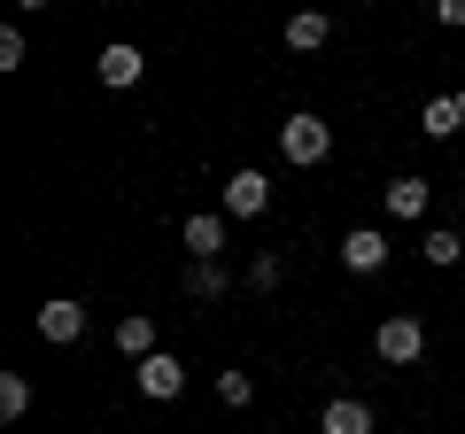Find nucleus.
<instances>
[{"label": "nucleus", "mask_w": 465, "mask_h": 434, "mask_svg": "<svg viewBox=\"0 0 465 434\" xmlns=\"http://www.w3.org/2000/svg\"><path fill=\"white\" fill-rule=\"evenodd\" d=\"M280 155H287L295 171L326 163V155H333V124H326V117H311V109H295V117L280 124Z\"/></svg>", "instance_id": "nucleus-1"}, {"label": "nucleus", "mask_w": 465, "mask_h": 434, "mask_svg": "<svg viewBox=\"0 0 465 434\" xmlns=\"http://www.w3.org/2000/svg\"><path fill=\"white\" fill-rule=\"evenodd\" d=\"M372 350H381V365H419V350H427V318H419V311H396V318H381Z\"/></svg>", "instance_id": "nucleus-2"}, {"label": "nucleus", "mask_w": 465, "mask_h": 434, "mask_svg": "<svg viewBox=\"0 0 465 434\" xmlns=\"http://www.w3.org/2000/svg\"><path fill=\"white\" fill-rule=\"evenodd\" d=\"M133 380H140V396H148V403H179V396H186V365H179L171 350L140 357V372H133Z\"/></svg>", "instance_id": "nucleus-3"}, {"label": "nucleus", "mask_w": 465, "mask_h": 434, "mask_svg": "<svg viewBox=\"0 0 465 434\" xmlns=\"http://www.w3.org/2000/svg\"><path fill=\"white\" fill-rule=\"evenodd\" d=\"M427 202H434V179H388V186H381V210L396 217V225H419Z\"/></svg>", "instance_id": "nucleus-4"}, {"label": "nucleus", "mask_w": 465, "mask_h": 434, "mask_svg": "<svg viewBox=\"0 0 465 434\" xmlns=\"http://www.w3.org/2000/svg\"><path fill=\"white\" fill-rule=\"evenodd\" d=\"M179 241H186V256H194V264H217V256H225V210L186 217V225H179Z\"/></svg>", "instance_id": "nucleus-5"}, {"label": "nucleus", "mask_w": 465, "mask_h": 434, "mask_svg": "<svg viewBox=\"0 0 465 434\" xmlns=\"http://www.w3.org/2000/svg\"><path fill=\"white\" fill-rule=\"evenodd\" d=\"M272 210V179L264 171H232L225 179V217H264Z\"/></svg>", "instance_id": "nucleus-6"}, {"label": "nucleus", "mask_w": 465, "mask_h": 434, "mask_svg": "<svg viewBox=\"0 0 465 434\" xmlns=\"http://www.w3.org/2000/svg\"><path fill=\"white\" fill-rule=\"evenodd\" d=\"M32 326H39V341H54V350H63V341H78V334H85V302H70V295H54L47 311L32 318Z\"/></svg>", "instance_id": "nucleus-7"}, {"label": "nucleus", "mask_w": 465, "mask_h": 434, "mask_svg": "<svg viewBox=\"0 0 465 434\" xmlns=\"http://www.w3.org/2000/svg\"><path fill=\"white\" fill-rule=\"evenodd\" d=\"M94 70H101V85H140V70H148V54H140L133 39H109V47L94 54Z\"/></svg>", "instance_id": "nucleus-8"}, {"label": "nucleus", "mask_w": 465, "mask_h": 434, "mask_svg": "<svg viewBox=\"0 0 465 434\" xmlns=\"http://www.w3.org/2000/svg\"><path fill=\"white\" fill-rule=\"evenodd\" d=\"M326 39H333V16H326V8H295V16H287V47H295V54H318Z\"/></svg>", "instance_id": "nucleus-9"}, {"label": "nucleus", "mask_w": 465, "mask_h": 434, "mask_svg": "<svg viewBox=\"0 0 465 434\" xmlns=\"http://www.w3.org/2000/svg\"><path fill=\"white\" fill-rule=\"evenodd\" d=\"M318 434H372V403H357V396H333L326 411H318Z\"/></svg>", "instance_id": "nucleus-10"}, {"label": "nucleus", "mask_w": 465, "mask_h": 434, "mask_svg": "<svg viewBox=\"0 0 465 434\" xmlns=\"http://www.w3.org/2000/svg\"><path fill=\"white\" fill-rule=\"evenodd\" d=\"M341 264H349V271H381V264H388V233H372V225H357V233L341 241Z\"/></svg>", "instance_id": "nucleus-11"}, {"label": "nucleus", "mask_w": 465, "mask_h": 434, "mask_svg": "<svg viewBox=\"0 0 465 434\" xmlns=\"http://www.w3.org/2000/svg\"><path fill=\"white\" fill-rule=\"evenodd\" d=\"M116 350L133 357V365H140V357H155V318L148 311H124V318H116Z\"/></svg>", "instance_id": "nucleus-12"}, {"label": "nucleus", "mask_w": 465, "mask_h": 434, "mask_svg": "<svg viewBox=\"0 0 465 434\" xmlns=\"http://www.w3.org/2000/svg\"><path fill=\"white\" fill-rule=\"evenodd\" d=\"M419 133H427V140H458V133H465V117H458V94H434L427 109H419Z\"/></svg>", "instance_id": "nucleus-13"}, {"label": "nucleus", "mask_w": 465, "mask_h": 434, "mask_svg": "<svg viewBox=\"0 0 465 434\" xmlns=\"http://www.w3.org/2000/svg\"><path fill=\"white\" fill-rule=\"evenodd\" d=\"M419 256H427L434 271H450V264L465 256V233H458V225H427V241H419Z\"/></svg>", "instance_id": "nucleus-14"}, {"label": "nucleus", "mask_w": 465, "mask_h": 434, "mask_svg": "<svg viewBox=\"0 0 465 434\" xmlns=\"http://www.w3.org/2000/svg\"><path fill=\"white\" fill-rule=\"evenodd\" d=\"M179 287H186L194 302H217V295H225L232 280H225V264H186V280H179Z\"/></svg>", "instance_id": "nucleus-15"}, {"label": "nucleus", "mask_w": 465, "mask_h": 434, "mask_svg": "<svg viewBox=\"0 0 465 434\" xmlns=\"http://www.w3.org/2000/svg\"><path fill=\"white\" fill-rule=\"evenodd\" d=\"M24 411H32V380H24V372H0V419L16 427Z\"/></svg>", "instance_id": "nucleus-16"}, {"label": "nucleus", "mask_w": 465, "mask_h": 434, "mask_svg": "<svg viewBox=\"0 0 465 434\" xmlns=\"http://www.w3.org/2000/svg\"><path fill=\"white\" fill-rule=\"evenodd\" d=\"M217 403H225V411L256 403V380H249V372H217Z\"/></svg>", "instance_id": "nucleus-17"}, {"label": "nucleus", "mask_w": 465, "mask_h": 434, "mask_svg": "<svg viewBox=\"0 0 465 434\" xmlns=\"http://www.w3.org/2000/svg\"><path fill=\"white\" fill-rule=\"evenodd\" d=\"M249 287H256V295L280 287V249H256V256H249Z\"/></svg>", "instance_id": "nucleus-18"}, {"label": "nucleus", "mask_w": 465, "mask_h": 434, "mask_svg": "<svg viewBox=\"0 0 465 434\" xmlns=\"http://www.w3.org/2000/svg\"><path fill=\"white\" fill-rule=\"evenodd\" d=\"M24 54H32V47H24V32L8 24V32H0V70H24Z\"/></svg>", "instance_id": "nucleus-19"}, {"label": "nucleus", "mask_w": 465, "mask_h": 434, "mask_svg": "<svg viewBox=\"0 0 465 434\" xmlns=\"http://www.w3.org/2000/svg\"><path fill=\"white\" fill-rule=\"evenodd\" d=\"M434 16H442V24H458V32H465V0H434Z\"/></svg>", "instance_id": "nucleus-20"}, {"label": "nucleus", "mask_w": 465, "mask_h": 434, "mask_svg": "<svg viewBox=\"0 0 465 434\" xmlns=\"http://www.w3.org/2000/svg\"><path fill=\"white\" fill-rule=\"evenodd\" d=\"M16 8H47V0H16Z\"/></svg>", "instance_id": "nucleus-21"}, {"label": "nucleus", "mask_w": 465, "mask_h": 434, "mask_svg": "<svg viewBox=\"0 0 465 434\" xmlns=\"http://www.w3.org/2000/svg\"><path fill=\"white\" fill-rule=\"evenodd\" d=\"M458 117H465V85H458Z\"/></svg>", "instance_id": "nucleus-22"}, {"label": "nucleus", "mask_w": 465, "mask_h": 434, "mask_svg": "<svg viewBox=\"0 0 465 434\" xmlns=\"http://www.w3.org/2000/svg\"><path fill=\"white\" fill-rule=\"evenodd\" d=\"M295 8H318V0H295Z\"/></svg>", "instance_id": "nucleus-23"}]
</instances>
